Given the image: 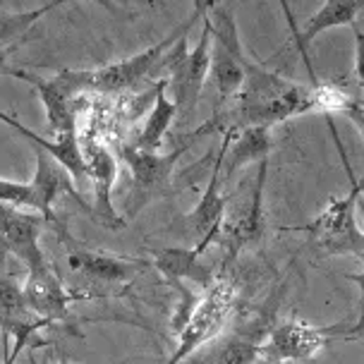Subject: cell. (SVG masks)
<instances>
[{"label":"cell","mask_w":364,"mask_h":364,"mask_svg":"<svg viewBox=\"0 0 364 364\" xmlns=\"http://www.w3.org/2000/svg\"><path fill=\"white\" fill-rule=\"evenodd\" d=\"M216 3H218V0H201V5H204V12H209Z\"/></svg>","instance_id":"484cf974"},{"label":"cell","mask_w":364,"mask_h":364,"mask_svg":"<svg viewBox=\"0 0 364 364\" xmlns=\"http://www.w3.org/2000/svg\"><path fill=\"white\" fill-rule=\"evenodd\" d=\"M220 146L216 151V159H213V168H211V178H209V185L206 190L201 192V197L197 201V206L192 209L190 213V228L194 232V247L192 252L197 257H204V252L209 250L216 240L218 230H220V223H223V216H225V206H228V199L223 197V190H220V168H223V159H225V149H228V141L235 132H220Z\"/></svg>","instance_id":"7c38bea8"},{"label":"cell","mask_w":364,"mask_h":364,"mask_svg":"<svg viewBox=\"0 0 364 364\" xmlns=\"http://www.w3.org/2000/svg\"><path fill=\"white\" fill-rule=\"evenodd\" d=\"M314 110L311 89L297 84L283 75L271 73L269 68L245 58V82L235 99L228 103V110L211 115L213 132H237L245 127H273L295 115Z\"/></svg>","instance_id":"6da1fadb"},{"label":"cell","mask_w":364,"mask_h":364,"mask_svg":"<svg viewBox=\"0 0 364 364\" xmlns=\"http://www.w3.org/2000/svg\"><path fill=\"white\" fill-rule=\"evenodd\" d=\"M43 228H48V223L38 213L0 204V255H12L24 264V269L46 262L38 245Z\"/></svg>","instance_id":"5bb4252c"},{"label":"cell","mask_w":364,"mask_h":364,"mask_svg":"<svg viewBox=\"0 0 364 364\" xmlns=\"http://www.w3.org/2000/svg\"><path fill=\"white\" fill-rule=\"evenodd\" d=\"M266 175H269V159L259 161L257 178L252 190L245 194L237 204L230 206L220 223V230L213 245L223 250V266H230L240 257V252L247 250L250 245H257L266 235V211H264V187Z\"/></svg>","instance_id":"9c48e42d"},{"label":"cell","mask_w":364,"mask_h":364,"mask_svg":"<svg viewBox=\"0 0 364 364\" xmlns=\"http://www.w3.org/2000/svg\"><path fill=\"white\" fill-rule=\"evenodd\" d=\"M194 15H199V17H204L206 12H204V5H201V0H194Z\"/></svg>","instance_id":"d4e9b609"},{"label":"cell","mask_w":364,"mask_h":364,"mask_svg":"<svg viewBox=\"0 0 364 364\" xmlns=\"http://www.w3.org/2000/svg\"><path fill=\"white\" fill-rule=\"evenodd\" d=\"M0 120L8 122L12 129H17L24 139H29L34 149H41L43 154H48L50 159L58 161L68 175L73 178V182H84L87 180V166H84V156H82V144H80V136H77V129L75 132H63V134H55L53 141L43 139L41 134L31 132L29 127H24L22 122L10 118L8 113H0Z\"/></svg>","instance_id":"ac0fdd59"},{"label":"cell","mask_w":364,"mask_h":364,"mask_svg":"<svg viewBox=\"0 0 364 364\" xmlns=\"http://www.w3.org/2000/svg\"><path fill=\"white\" fill-rule=\"evenodd\" d=\"M0 204L15 206V209L38 213V194L34 182H17L0 178Z\"/></svg>","instance_id":"7402d4cb"},{"label":"cell","mask_w":364,"mask_h":364,"mask_svg":"<svg viewBox=\"0 0 364 364\" xmlns=\"http://www.w3.org/2000/svg\"><path fill=\"white\" fill-rule=\"evenodd\" d=\"M206 132H213L209 120L194 129L192 139H187L185 144H180L178 149H173V151H168V154L139 151V149H134L132 144L118 146L120 159L125 161L129 173H132V190H129L125 199V209H122L125 218H136L149 204L171 197L173 180H175V164H178L180 156L185 154L187 149H192L194 141Z\"/></svg>","instance_id":"5b68a950"},{"label":"cell","mask_w":364,"mask_h":364,"mask_svg":"<svg viewBox=\"0 0 364 364\" xmlns=\"http://www.w3.org/2000/svg\"><path fill=\"white\" fill-rule=\"evenodd\" d=\"M328 127H331V134H333L338 151H341L343 164H346V171L350 173V182H353V187H350V192L346 194V197L331 199L326 209L318 213L309 225L300 228V230L309 232L311 245H314L321 255L362 259L364 257V235H362L360 225H357V204H360V197H362V185H360V180L353 175V168H350L346 149H343L341 139H338V132H336V127L331 120H328Z\"/></svg>","instance_id":"3957f363"},{"label":"cell","mask_w":364,"mask_h":364,"mask_svg":"<svg viewBox=\"0 0 364 364\" xmlns=\"http://www.w3.org/2000/svg\"><path fill=\"white\" fill-rule=\"evenodd\" d=\"M19 292H22L24 307L34 316L46 318V321H50V323H58V321H63V318H68L70 304L106 297V295H101V292L68 290L48 259L27 269V281L19 288Z\"/></svg>","instance_id":"30bf717a"},{"label":"cell","mask_w":364,"mask_h":364,"mask_svg":"<svg viewBox=\"0 0 364 364\" xmlns=\"http://www.w3.org/2000/svg\"><path fill=\"white\" fill-rule=\"evenodd\" d=\"M232 307H235V283L220 273L206 285L204 295L199 297L197 307L192 309L185 326L175 333L178 336V348L173 350L166 364H182L190 360L201 346H209L220 333V328L225 326L228 316L232 314Z\"/></svg>","instance_id":"ba28073f"},{"label":"cell","mask_w":364,"mask_h":364,"mask_svg":"<svg viewBox=\"0 0 364 364\" xmlns=\"http://www.w3.org/2000/svg\"><path fill=\"white\" fill-rule=\"evenodd\" d=\"M199 19V15H190L182 27H178L171 36H166L164 41H159L151 48H146L144 53L129 55L125 60L103 65V68H94V70H63L65 77H68L70 87L77 96H120L125 91L134 89L136 84L146 77H156V68H159L161 58L171 46L178 41L182 34H187V29L192 27Z\"/></svg>","instance_id":"277c9868"},{"label":"cell","mask_w":364,"mask_h":364,"mask_svg":"<svg viewBox=\"0 0 364 364\" xmlns=\"http://www.w3.org/2000/svg\"><path fill=\"white\" fill-rule=\"evenodd\" d=\"M89 3H94V5H101V8H106L108 12H120V5L115 3V0H89Z\"/></svg>","instance_id":"cb8c5ba5"},{"label":"cell","mask_w":364,"mask_h":364,"mask_svg":"<svg viewBox=\"0 0 364 364\" xmlns=\"http://www.w3.org/2000/svg\"><path fill=\"white\" fill-rule=\"evenodd\" d=\"M271 316L273 311H264L237 326L216 346L209 343L211 348L204 355L194 357L192 364H257L262 343L271 331Z\"/></svg>","instance_id":"9a60e30c"},{"label":"cell","mask_w":364,"mask_h":364,"mask_svg":"<svg viewBox=\"0 0 364 364\" xmlns=\"http://www.w3.org/2000/svg\"><path fill=\"white\" fill-rule=\"evenodd\" d=\"M209 60H211V22L204 15L199 41L194 48L187 46V34H182L161 58L156 68V80H166V89L173 91L175 120L180 127H187L197 113L201 91L209 80Z\"/></svg>","instance_id":"7a4b0ae2"},{"label":"cell","mask_w":364,"mask_h":364,"mask_svg":"<svg viewBox=\"0 0 364 364\" xmlns=\"http://www.w3.org/2000/svg\"><path fill=\"white\" fill-rule=\"evenodd\" d=\"M362 5H364V0H326V3L307 19L304 29L295 31V43H297V48H300L304 63H307L311 84L316 82V75H314V70H311L309 58H307V48L311 46V41H314L318 34H323L326 29L357 27V17H360V12H362Z\"/></svg>","instance_id":"e0dca14e"},{"label":"cell","mask_w":364,"mask_h":364,"mask_svg":"<svg viewBox=\"0 0 364 364\" xmlns=\"http://www.w3.org/2000/svg\"><path fill=\"white\" fill-rule=\"evenodd\" d=\"M269 151H271V136H269V129L266 127L237 129V132L230 136V141H228L220 175L232 178L240 168L269 159Z\"/></svg>","instance_id":"d6986e66"},{"label":"cell","mask_w":364,"mask_h":364,"mask_svg":"<svg viewBox=\"0 0 364 364\" xmlns=\"http://www.w3.org/2000/svg\"><path fill=\"white\" fill-rule=\"evenodd\" d=\"M84 166H87V180L94 185V206H91V220L108 230H122L125 218L115 211L113 204V185L118 178V164L110 149L101 139H89L82 146Z\"/></svg>","instance_id":"8fae6325"},{"label":"cell","mask_w":364,"mask_h":364,"mask_svg":"<svg viewBox=\"0 0 364 364\" xmlns=\"http://www.w3.org/2000/svg\"><path fill=\"white\" fill-rule=\"evenodd\" d=\"M357 336H360V318L355 323H333V326H311L302 318H288L271 326L259 357L271 364H309L331 341Z\"/></svg>","instance_id":"8992f818"},{"label":"cell","mask_w":364,"mask_h":364,"mask_svg":"<svg viewBox=\"0 0 364 364\" xmlns=\"http://www.w3.org/2000/svg\"><path fill=\"white\" fill-rule=\"evenodd\" d=\"M68 266L91 283L125 285L127 281H132L136 273H141L144 269H151V262L122 259V257H113V255H99V252H87V250H70Z\"/></svg>","instance_id":"2e32d148"},{"label":"cell","mask_w":364,"mask_h":364,"mask_svg":"<svg viewBox=\"0 0 364 364\" xmlns=\"http://www.w3.org/2000/svg\"><path fill=\"white\" fill-rule=\"evenodd\" d=\"M5 75L15 77V80L29 82L31 87L38 91L46 108V120H48V127L53 129L55 134L63 132H75L77 129V115L82 110V103L87 96H77L73 87H70L65 73H58L50 80H43L38 75H31L27 70H17V68H3Z\"/></svg>","instance_id":"4fadbf2b"},{"label":"cell","mask_w":364,"mask_h":364,"mask_svg":"<svg viewBox=\"0 0 364 364\" xmlns=\"http://www.w3.org/2000/svg\"><path fill=\"white\" fill-rule=\"evenodd\" d=\"M36 336L34 331H22V333H17V336H12V348H8V336L3 333V343H5V360L3 364H17L19 362V355H22V350L29 346L31 341H36Z\"/></svg>","instance_id":"603a6c76"},{"label":"cell","mask_w":364,"mask_h":364,"mask_svg":"<svg viewBox=\"0 0 364 364\" xmlns=\"http://www.w3.org/2000/svg\"><path fill=\"white\" fill-rule=\"evenodd\" d=\"M175 122V106L168 101L166 80H154V108L149 110V118L141 132L134 136L132 146L139 151H159L164 144V136Z\"/></svg>","instance_id":"ffe728a7"},{"label":"cell","mask_w":364,"mask_h":364,"mask_svg":"<svg viewBox=\"0 0 364 364\" xmlns=\"http://www.w3.org/2000/svg\"><path fill=\"white\" fill-rule=\"evenodd\" d=\"M70 0H48L41 8L27 10V12H0V46H15L19 38L27 36V31L41 19L46 12L60 8Z\"/></svg>","instance_id":"44dd1931"},{"label":"cell","mask_w":364,"mask_h":364,"mask_svg":"<svg viewBox=\"0 0 364 364\" xmlns=\"http://www.w3.org/2000/svg\"><path fill=\"white\" fill-rule=\"evenodd\" d=\"M211 22V60L209 77L216 89V113L223 110L228 103L235 99L245 82V50L237 36L235 15L230 5L216 3L206 12Z\"/></svg>","instance_id":"52a82bcc"}]
</instances>
